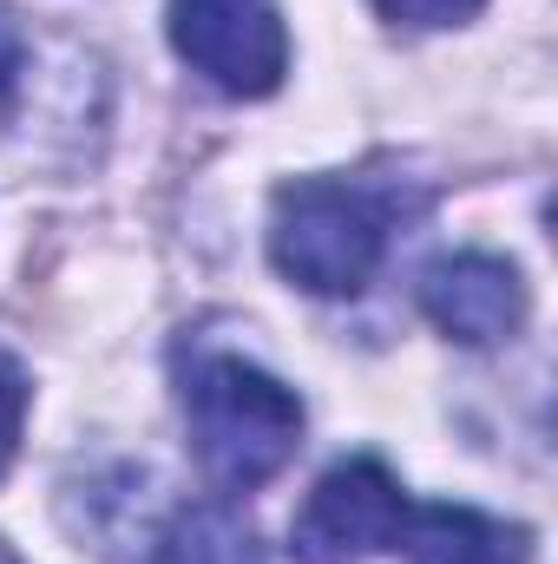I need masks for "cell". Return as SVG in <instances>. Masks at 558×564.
I'll list each match as a JSON object with an SVG mask.
<instances>
[{
    "mask_svg": "<svg viewBox=\"0 0 558 564\" xmlns=\"http://www.w3.org/2000/svg\"><path fill=\"white\" fill-rule=\"evenodd\" d=\"M408 564H533V532L473 506H420L401 532Z\"/></svg>",
    "mask_w": 558,
    "mask_h": 564,
    "instance_id": "cell-6",
    "label": "cell"
},
{
    "mask_svg": "<svg viewBox=\"0 0 558 564\" xmlns=\"http://www.w3.org/2000/svg\"><path fill=\"white\" fill-rule=\"evenodd\" d=\"M26 401H33V381H26V361L0 341V479L20 453V426H26Z\"/></svg>",
    "mask_w": 558,
    "mask_h": 564,
    "instance_id": "cell-8",
    "label": "cell"
},
{
    "mask_svg": "<svg viewBox=\"0 0 558 564\" xmlns=\"http://www.w3.org/2000/svg\"><path fill=\"white\" fill-rule=\"evenodd\" d=\"M486 0H375V13L382 20H395V26H460V20H473Z\"/></svg>",
    "mask_w": 558,
    "mask_h": 564,
    "instance_id": "cell-9",
    "label": "cell"
},
{
    "mask_svg": "<svg viewBox=\"0 0 558 564\" xmlns=\"http://www.w3.org/2000/svg\"><path fill=\"white\" fill-rule=\"evenodd\" d=\"M408 492L382 459H342L315 479L289 525V558L296 564H368L401 545L408 532Z\"/></svg>",
    "mask_w": 558,
    "mask_h": 564,
    "instance_id": "cell-3",
    "label": "cell"
},
{
    "mask_svg": "<svg viewBox=\"0 0 558 564\" xmlns=\"http://www.w3.org/2000/svg\"><path fill=\"white\" fill-rule=\"evenodd\" d=\"M0 564H13V558H7V552H0Z\"/></svg>",
    "mask_w": 558,
    "mask_h": 564,
    "instance_id": "cell-11",
    "label": "cell"
},
{
    "mask_svg": "<svg viewBox=\"0 0 558 564\" xmlns=\"http://www.w3.org/2000/svg\"><path fill=\"white\" fill-rule=\"evenodd\" d=\"M184 421H191L204 473L230 492L277 479L302 446V401L277 375L224 348H204L184 368Z\"/></svg>",
    "mask_w": 558,
    "mask_h": 564,
    "instance_id": "cell-2",
    "label": "cell"
},
{
    "mask_svg": "<svg viewBox=\"0 0 558 564\" xmlns=\"http://www.w3.org/2000/svg\"><path fill=\"white\" fill-rule=\"evenodd\" d=\"M151 564H264V545L250 532V519L224 499H204V506H184L164 519Z\"/></svg>",
    "mask_w": 558,
    "mask_h": 564,
    "instance_id": "cell-7",
    "label": "cell"
},
{
    "mask_svg": "<svg viewBox=\"0 0 558 564\" xmlns=\"http://www.w3.org/2000/svg\"><path fill=\"white\" fill-rule=\"evenodd\" d=\"M20 73H26V40H20L13 13L0 7V119H7L13 99H20Z\"/></svg>",
    "mask_w": 558,
    "mask_h": 564,
    "instance_id": "cell-10",
    "label": "cell"
},
{
    "mask_svg": "<svg viewBox=\"0 0 558 564\" xmlns=\"http://www.w3.org/2000/svg\"><path fill=\"white\" fill-rule=\"evenodd\" d=\"M420 308L440 335L466 341V348H493V341H513L519 322H526V282L506 257H486V250H460V257H440L427 276H420Z\"/></svg>",
    "mask_w": 558,
    "mask_h": 564,
    "instance_id": "cell-5",
    "label": "cell"
},
{
    "mask_svg": "<svg viewBox=\"0 0 558 564\" xmlns=\"http://www.w3.org/2000/svg\"><path fill=\"white\" fill-rule=\"evenodd\" d=\"M171 46L230 99H264L289 73V26L277 0H171Z\"/></svg>",
    "mask_w": 558,
    "mask_h": 564,
    "instance_id": "cell-4",
    "label": "cell"
},
{
    "mask_svg": "<svg viewBox=\"0 0 558 564\" xmlns=\"http://www.w3.org/2000/svg\"><path fill=\"white\" fill-rule=\"evenodd\" d=\"M401 230V197L362 177H296L270 204V263L309 295L368 289Z\"/></svg>",
    "mask_w": 558,
    "mask_h": 564,
    "instance_id": "cell-1",
    "label": "cell"
}]
</instances>
